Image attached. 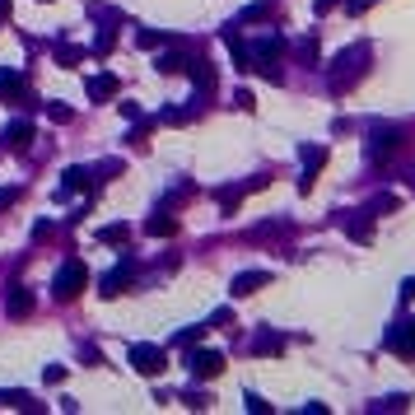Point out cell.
Wrapping results in <instances>:
<instances>
[{"label": "cell", "mask_w": 415, "mask_h": 415, "mask_svg": "<svg viewBox=\"0 0 415 415\" xmlns=\"http://www.w3.org/2000/svg\"><path fill=\"white\" fill-rule=\"evenodd\" d=\"M84 280H89V271H84V262H65L61 271H56V280H52V294L61 299V304H70L79 290H84Z\"/></svg>", "instance_id": "1"}, {"label": "cell", "mask_w": 415, "mask_h": 415, "mask_svg": "<svg viewBox=\"0 0 415 415\" xmlns=\"http://www.w3.org/2000/svg\"><path fill=\"white\" fill-rule=\"evenodd\" d=\"M131 364H136V373H145V378H159V373L169 369V354L159 350V345H131Z\"/></svg>", "instance_id": "2"}, {"label": "cell", "mask_w": 415, "mask_h": 415, "mask_svg": "<svg viewBox=\"0 0 415 415\" xmlns=\"http://www.w3.org/2000/svg\"><path fill=\"white\" fill-rule=\"evenodd\" d=\"M187 364H191L196 378H219V373H224V354H219V350H196Z\"/></svg>", "instance_id": "3"}, {"label": "cell", "mask_w": 415, "mask_h": 415, "mask_svg": "<svg viewBox=\"0 0 415 415\" xmlns=\"http://www.w3.org/2000/svg\"><path fill=\"white\" fill-rule=\"evenodd\" d=\"M0 145H5V150H15V154H24V150L33 145V122H15V126H5Z\"/></svg>", "instance_id": "4"}, {"label": "cell", "mask_w": 415, "mask_h": 415, "mask_svg": "<svg viewBox=\"0 0 415 415\" xmlns=\"http://www.w3.org/2000/svg\"><path fill=\"white\" fill-rule=\"evenodd\" d=\"M271 285V271H243V276H233V294L243 299V294H257Z\"/></svg>", "instance_id": "5"}, {"label": "cell", "mask_w": 415, "mask_h": 415, "mask_svg": "<svg viewBox=\"0 0 415 415\" xmlns=\"http://www.w3.org/2000/svg\"><path fill=\"white\" fill-rule=\"evenodd\" d=\"M5 313H10V318H29V313H33V290H29V285H15V290H10Z\"/></svg>", "instance_id": "6"}, {"label": "cell", "mask_w": 415, "mask_h": 415, "mask_svg": "<svg viewBox=\"0 0 415 415\" xmlns=\"http://www.w3.org/2000/svg\"><path fill=\"white\" fill-rule=\"evenodd\" d=\"M126 285H131V266H112L108 276H103V299H117Z\"/></svg>", "instance_id": "7"}, {"label": "cell", "mask_w": 415, "mask_h": 415, "mask_svg": "<svg viewBox=\"0 0 415 415\" xmlns=\"http://www.w3.org/2000/svg\"><path fill=\"white\" fill-rule=\"evenodd\" d=\"M0 98H29V84L15 70H0Z\"/></svg>", "instance_id": "8"}, {"label": "cell", "mask_w": 415, "mask_h": 415, "mask_svg": "<svg viewBox=\"0 0 415 415\" xmlns=\"http://www.w3.org/2000/svg\"><path fill=\"white\" fill-rule=\"evenodd\" d=\"M322 164H327V150H322V145H313V150L304 145V169H308V178H304V191L313 187V178H318V169H322Z\"/></svg>", "instance_id": "9"}, {"label": "cell", "mask_w": 415, "mask_h": 415, "mask_svg": "<svg viewBox=\"0 0 415 415\" xmlns=\"http://www.w3.org/2000/svg\"><path fill=\"white\" fill-rule=\"evenodd\" d=\"M84 89H89V98H98V103H103V98H112V93H117V79H112V75H93V79H84Z\"/></svg>", "instance_id": "10"}, {"label": "cell", "mask_w": 415, "mask_h": 415, "mask_svg": "<svg viewBox=\"0 0 415 415\" xmlns=\"http://www.w3.org/2000/svg\"><path fill=\"white\" fill-rule=\"evenodd\" d=\"M191 79H196V84H201V93H205V98L215 93V70H210V65H205V61H191Z\"/></svg>", "instance_id": "11"}, {"label": "cell", "mask_w": 415, "mask_h": 415, "mask_svg": "<svg viewBox=\"0 0 415 415\" xmlns=\"http://www.w3.org/2000/svg\"><path fill=\"white\" fill-rule=\"evenodd\" d=\"M392 350H401V354H415V322H406L401 331H392Z\"/></svg>", "instance_id": "12"}, {"label": "cell", "mask_w": 415, "mask_h": 415, "mask_svg": "<svg viewBox=\"0 0 415 415\" xmlns=\"http://www.w3.org/2000/svg\"><path fill=\"white\" fill-rule=\"evenodd\" d=\"M373 154H392L397 150V131H392V126H387V131H373V145H369Z\"/></svg>", "instance_id": "13"}, {"label": "cell", "mask_w": 415, "mask_h": 415, "mask_svg": "<svg viewBox=\"0 0 415 415\" xmlns=\"http://www.w3.org/2000/svg\"><path fill=\"white\" fill-rule=\"evenodd\" d=\"M145 229H150L154 238H159V233H164V238H169V233H178V219H169V215H154L150 224H145Z\"/></svg>", "instance_id": "14"}, {"label": "cell", "mask_w": 415, "mask_h": 415, "mask_svg": "<svg viewBox=\"0 0 415 415\" xmlns=\"http://www.w3.org/2000/svg\"><path fill=\"white\" fill-rule=\"evenodd\" d=\"M196 117V108H169V112H159V122H169V126H182Z\"/></svg>", "instance_id": "15"}, {"label": "cell", "mask_w": 415, "mask_h": 415, "mask_svg": "<svg viewBox=\"0 0 415 415\" xmlns=\"http://www.w3.org/2000/svg\"><path fill=\"white\" fill-rule=\"evenodd\" d=\"M98 238H103V243H126L131 229H126V224H108V229H98Z\"/></svg>", "instance_id": "16"}, {"label": "cell", "mask_w": 415, "mask_h": 415, "mask_svg": "<svg viewBox=\"0 0 415 415\" xmlns=\"http://www.w3.org/2000/svg\"><path fill=\"white\" fill-rule=\"evenodd\" d=\"M252 19H271V5H266V0L262 5H247L243 15H238V24H252Z\"/></svg>", "instance_id": "17"}, {"label": "cell", "mask_w": 415, "mask_h": 415, "mask_svg": "<svg viewBox=\"0 0 415 415\" xmlns=\"http://www.w3.org/2000/svg\"><path fill=\"white\" fill-rule=\"evenodd\" d=\"M79 187H89V173H84V169H70V173H65V187H61V191H79Z\"/></svg>", "instance_id": "18"}, {"label": "cell", "mask_w": 415, "mask_h": 415, "mask_svg": "<svg viewBox=\"0 0 415 415\" xmlns=\"http://www.w3.org/2000/svg\"><path fill=\"white\" fill-rule=\"evenodd\" d=\"M79 56H84V52H79V47H61V52H56V61H61V65H75Z\"/></svg>", "instance_id": "19"}, {"label": "cell", "mask_w": 415, "mask_h": 415, "mask_svg": "<svg viewBox=\"0 0 415 415\" xmlns=\"http://www.w3.org/2000/svg\"><path fill=\"white\" fill-rule=\"evenodd\" d=\"M243 401H247V411H252V415H266V401H262V397H257V392H247V397H243Z\"/></svg>", "instance_id": "20"}, {"label": "cell", "mask_w": 415, "mask_h": 415, "mask_svg": "<svg viewBox=\"0 0 415 415\" xmlns=\"http://www.w3.org/2000/svg\"><path fill=\"white\" fill-rule=\"evenodd\" d=\"M15 201H19V191H15V187H0V210H10Z\"/></svg>", "instance_id": "21"}, {"label": "cell", "mask_w": 415, "mask_h": 415, "mask_svg": "<svg viewBox=\"0 0 415 415\" xmlns=\"http://www.w3.org/2000/svg\"><path fill=\"white\" fill-rule=\"evenodd\" d=\"M47 112H52V122H70V108H61V103H47Z\"/></svg>", "instance_id": "22"}, {"label": "cell", "mask_w": 415, "mask_h": 415, "mask_svg": "<svg viewBox=\"0 0 415 415\" xmlns=\"http://www.w3.org/2000/svg\"><path fill=\"white\" fill-rule=\"evenodd\" d=\"M233 103H238L243 112H252V108H257V103H252V93H247V89H238V93H233Z\"/></svg>", "instance_id": "23"}, {"label": "cell", "mask_w": 415, "mask_h": 415, "mask_svg": "<svg viewBox=\"0 0 415 415\" xmlns=\"http://www.w3.org/2000/svg\"><path fill=\"white\" fill-rule=\"evenodd\" d=\"M257 350H262V354H266V350L276 354V350H280V340H276V336H257Z\"/></svg>", "instance_id": "24"}, {"label": "cell", "mask_w": 415, "mask_h": 415, "mask_svg": "<svg viewBox=\"0 0 415 415\" xmlns=\"http://www.w3.org/2000/svg\"><path fill=\"white\" fill-rule=\"evenodd\" d=\"M401 299H406V304H415V280H406V285H401Z\"/></svg>", "instance_id": "25"}, {"label": "cell", "mask_w": 415, "mask_h": 415, "mask_svg": "<svg viewBox=\"0 0 415 415\" xmlns=\"http://www.w3.org/2000/svg\"><path fill=\"white\" fill-rule=\"evenodd\" d=\"M331 5H336V0H318V5H313V10H318V15H327V10H331Z\"/></svg>", "instance_id": "26"}, {"label": "cell", "mask_w": 415, "mask_h": 415, "mask_svg": "<svg viewBox=\"0 0 415 415\" xmlns=\"http://www.w3.org/2000/svg\"><path fill=\"white\" fill-rule=\"evenodd\" d=\"M5 15H10V0H0V19H5Z\"/></svg>", "instance_id": "27"}]
</instances>
